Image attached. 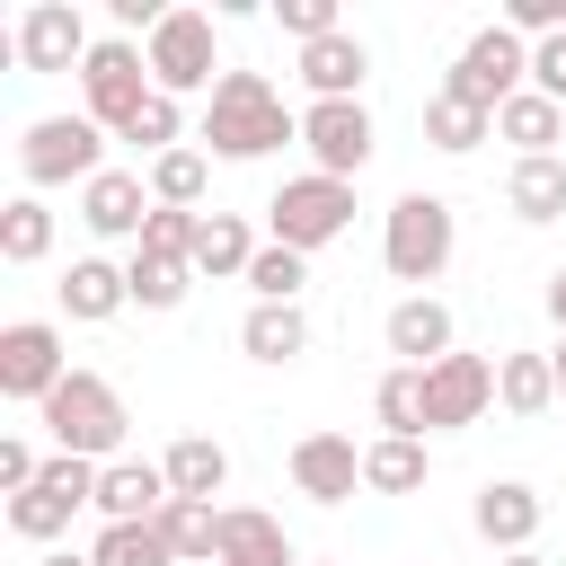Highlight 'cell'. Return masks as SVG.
I'll return each mask as SVG.
<instances>
[{"instance_id": "cell-1", "label": "cell", "mask_w": 566, "mask_h": 566, "mask_svg": "<svg viewBox=\"0 0 566 566\" xmlns=\"http://www.w3.org/2000/svg\"><path fill=\"white\" fill-rule=\"evenodd\" d=\"M301 142V115L283 106V88L265 71H221V88L203 97V150L212 159H265Z\"/></svg>"}, {"instance_id": "cell-2", "label": "cell", "mask_w": 566, "mask_h": 566, "mask_svg": "<svg viewBox=\"0 0 566 566\" xmlns=\"http://www.w3.org/2000/svg\"><path fill=\"white\" fill-rule=\"evenodd\" d=\"M35 416H44L53 451H71V460H97V469L124 451V424H133V416H124V389H115L106 371H71V380H62V389H53Z\"/></svg>"}, {"instance_id": "cell-3", "label": "cell", "mask_w": 566, "mask_h": 566, "mask_svg": "<svg viewBox=\"0 0 566 566\" xmlns=\"http://www.w3.org/2000/svg\"><path fill=\"white\" fill-rule=\"evenodd\" d=\"M451 248H460V212H451V195H398L389 203V221H380V265L398 274V283H442V265H451Z\"/></svg>"}, {"instance_id": "cell-4", "label": "cell", "mask_w": 566, "mask_h": 566, "mask_svg": "<svg viewBox=\"0 0 566 566\" xmlns=\"http://www.w3.org/2000/svg\"><path fill=\"white\" fill-rule=\"evenodd\" d=\"M80 97H88L80 115H88L97 133H115V142H124V124L150 106V53H142L133 35H97V44H88V62H80Z\"/></svg>"}, {"instance_id": "cell-5", "label": "cell", "mask_w": 566, "mask_h": 566, "mask_svg": "<svg viewBox=\"0 0 566 566\" xmlns=\"http://www.w3.org/2000/svg\"><path fill=\"white\" fill-rule=\"evenodd\" d=\"M18 168H27L35 195L44 186H88V177H106V133L88 115H35L27 142H18Z\"/></svg>"}, {"instance_id": "cell-6", "label": "cell", "mask_w": 566, "mask_h": 566, "mask_svg": "<svg viewBox=\"0 0 566 566\" xmlns=\"http://www.w3.org/2000/svg\"><path fill=\"white\" fill-rule=\"evenodd\" d=\"M265 221H274V239L283 248H301V256H318L327 239H345L354 230V186L345 177H283L274 186V203H265Z\"/></svg>"}, {"instance_id": "cell-7", "label": "cell", "mask_w": 566, "mask_h": 566, "mask_svg": "<svg viewBox=\"0 0 566 566\" xmlns=\"http://www.w3.org/2000/svg\"><path fill=\"white\" fill-rule=\"evenodd\" d=\"M142 53H150V88L159 97H195V88H221L212 71V9H168L150 35H142Z\"/></svg>"}, {"instance_id": "cell-8", "label": "cell", "mask_w": 566, "mask_h": 566, "mask_svg": "<svg viewBox=\"0 0 566 566\" xmlns=\"http://www.w3.org/2000/svg\"><path fill=\"white\" fill-rule=\"evenodd\" d=\"M442 88H460L469 106H486V115H495L504 97H522V88H531V44L495 18V27H478V35L460 44V62L442 71Z\"/></svg>"}, {"instance_id": "cell-9", "label": "cell", "mask_w": 566, "mask_h": 566, "mask_svg": "<svg viewBox=\"0 0 566 566\" xmlns=\"http://www.w3.org/2000/svg\"><path fill=\"white\" fill-rule=\"evenodd\" d=\"M88 504H97V460L53 451V460H44V478H35L27 495H9V531H18V539H62Z\"/></svg>"}, {"instance_id": "cell-10", "label": "cell", "mask_w": 566, "mask_h": 566, "mask_svg": "<svg viewBox=\"0 0 566 566\" xmlns=\"http://www.w3.org/2000/svg\"><path fill=\"white\" fill-rule=\"evenodd\" d=\"M371 142H380V133H371V106H363V97H310V106H301V150H310L318 177H345V186H354V177L371 168Z\"/></svg>"}, {"instance_id": "cell-11", "label": "cell", "mask_w": 566, "mask_h": 566, "mask_svg": "<svg viewBox=\"0 0 566 566\" xmlns=\"http://www.w3.org/2000/svg\"><path fill=\"white\" fill-rule=\"evenodd\" d=\"M62 380H71L62 327H53V318H9V327H0V398H18V407H44Z\"/></svg>"}, {"instance_id": "cell-12", "label": "cell", "mask_w": 566, "mask_h": 566, "mask_svg": "<svg viewBox=\"0 0 566 566\" xmlns=\"http://www.w3.org/2000/svg\"><path fill=\"white\" fill-rule=\"evenodd\" d=\"M88 18H80V0H27V18H18V35H9V53H18V71H80L88 62Z\"/></svg>"}, {"instance_id": "cell-13", "label": "cell", "mask_w": 566, "mask_h": 566, "mask_svg": "<svg viewBox=\"0 0 566 566\" xmlns=\"http://www.w3.org/2000/svg\"><path fill=\"white\" fill-rule=\"evenodd\" d=\"M495 407V363L486 354H442L424 371V433H460Z\"/></svg>"}, {"instance_id": "cell-14", "label": "cell", "mask_w": 566, "mask_h": 566, "mask_svg": "<svg viewBox=\"0 0 566 566\" xmlns=\"http://www.w3.org/2000/svg\"><path fill=\"white\" fill-rule=\"evenodd\" d=\"M469 522H478V539H486V548L522 557V548L539 539L548 504H539V486H522V478H486V486H478V504H469Z\"/></svg>"}, {"instance_id": "cell-15", "label": "cell", "mask_w": 566, "mask_h": 566, "mask_svg": "<svg viewBox=\"0 0 566 566\" xmlns=\"http://www.w3.org/2000/svg\"><path fill=\"white\" fill-rule=\"evenodd\" d=\"M80 221H88L97 239H133V248H142V230H150V177H133V168L88 177V186H80Z\"/></svg>"}, {"instance_id": "cell-16", "label": "cell", "mask_w": 566, "mask_h": 566, "mask_svg": "<svg viewBox=\"0 0 566 566\" xmlns=\"http://www.w3.org/2000/svg\"><path fill=\"white\" fill-rule=\"evenodd\" d=\"M292 486H301L310 504H345V495L363 486L354 433H301V442H292Z\"/></svg>"}, {"instance_id": "cell-17", "label": "cell", "mask_w": 566, "mask_h": 566, "mask_svg": "<svg viewBox=\"0 0 566 566\" xmlns=\"http://www.w3.org/2000/svg\"><path fill=\"white\" fill-rule=\"evenodd\" d=\"M380 336H389V354H398L407 371H433L442 354H460V345H451V310H442L433 292H407V301L389 310V327H380Z\"/></svg>"}, {"instance_id": "cell-18", "label": "cell", "mask_w": 566, "mask_h": 566, "mask_svg": "<svg viewBox=\"0 0 566 566\" xmlns=\"http://www.w3.org/2000/svg\"><path fill=\"white\" fill-rule=\"evenodd\" d=\"M97 513L106 522H159L168 513V469L159 460H106L97 469Z\"/></svg>"}, {"instance_id": "cell-19", "label": "cell", "mask_w": 566, "mask_h": 566, "mask_svg": "<svg viewBox=\"0 0 566 566\" xmlns=\"http://www.w3.org/2000/svg\"><path fill=\"white\" fill-rule=\"evenodd\" d=\"M124 301H133L124 265H106V256H71V274H62V318H80V327H106Z\"/></svg>"}, {"instance_id": "cell-20", "label": "cell", "mask_w": 566, "mask_h": 566, "mask_svg": "<svg viewBox=\"0 0 566 566\" xmlns=\"http://www.w3.org/2000/svg\"><path fill=\"white\" fill-rule=\"evenodd\" d=\"M221 566H301L283 522L256 513V504H221Z\"/></svg>"}, {"instance_id": "cell-21", "label": "cell", "mask_w": 566, "mask_h": 566, "mask_svg": "<svg viewBox=\"0 0 566 566\" xmlns=\"http://www.w3.org/2000/svg\"><path fill=\"white\" fill-rule=\"evenodd\" d=\"M301 80H310V97H363V80H371L363 35H318V44H301Z\"/></svg>"}, {"instance_id": "cell-22", "label": "cell", "mask_w": 566, "mask_h": 566, "mask_svg": "<svg viewBox=\"0 0 566 566\" xmlns=\"http://www.w3.org/2000/svg\"><path fill=\"white\" fill-rule=\"evenodd\" d=\"M557 133H566V106L539 97V88H522V97L495 106V142H513L522 159H557Z\"/></svg>"}, {"instance_id": "cell-23", "label": "cell", "mask_w": 566, "mask_h": 566, "mask_svg": "<svg viewBox=\"0 0 566 566\" xmlns=\"http://www.w3.org/2000/svg\"><path fill=\"white\" fill-rule=\"evenodd\" d=\"M424 142H433L442 159H469L478 142H495V115L469 106L460 88H433V97H424Z\"/></svg>"}, {"instance_id": "cell-24", "label": "cell", "mask_w": 566, "mask_h": 566, "mask_svg": "<svg viewBox=\"0 0 566 566\" xmlns=\"http://www.w3.org/2000/svg\"><path fill=\"white\" fill-rule=\"evenodd\" d=\"M168 495H186V504H212L221 486H230V451L212 442V433H186V442H168Z\"/></svg>"}, {"instance_id": "cell-25", "label": "cell", "mask_w": 566, "mask_h": 566, "mask_svg": "<svg viewBox=\"0 0 566 566\" xmlns=\"http://www.w3.org/2000/svg\"><path fill=\"white\" fill-rule=\"evenodd\" d=\"M239 345H248V363H301V354H310V318L283 310V301H256V310L239 318Z\"/></svg>"}, {"instance_id": "cell-26", "label": "cell", "mask_w": 566, "mask_h": 566, "mask_svg": "<svg viewBox=\"0 0 566 566\" xmlns=\"http://www.w3.org/2000/svg\"><path fill=\"white\" fill-rule=\"evenodd\" d=\"M248 265H256V230L239 221V212H203V230H195V274H239L248 283Z\"/></svg>"}, {"instance_id": "cell-27", "label": "cell", "mask_w": 566, "mask_h": 566, "mask_svg": "<svg viewBox=\"0 0 566 566\" xmlns=\"http://www.w3.org/2000/svg\"><path fill=\"white\" fill-rule=\"evenodd\" d=\"M495 407L504 416H548L557 407V363L548 354H504L495 363Z\"/></svg>"}, {"instance_id": "cell-28", "label": "cell", "mask_w": 566, "mask_h": 566, "mask_svg": "<svg viewBox=\"0 0 566 566\" xmlns=\"http://www.w3.org/2000/svg\"><path fill=\"white\" fill-rule=\"evenodd\" d=\"M504 212H513V221H557V212H566V159H513Z\"/></svg>"}, {"instance_id": "cell-29", "label": "cell", "mask_w": 566, "mask_h": 566, "mask_svg": "<svg viewBox=\"0 0 566 566\" xmlns=\"http://www.w3.org/2000/svg\"><path fill=\"white\" fill-rule=\"evenodd\" d=\"M159 539H168L186 566H221V504H186V495H168Z\"/></svg>"}, {"instance_id": "cell-30", "label": "cell", "mask_w": 566, "mask_h": 566, "mask_svg": "<svg viewBox=\"0 0 566 566\" xmlns=\"http://www.w3.org/2000/svg\"><path fill=\"white\" fill-rule=\"evenodd\" d=\"M44 256H53V212H44V195L0 203V265H44Z\"/></svg>"}, {"instance_id": "cell-31", "label": "cell", "mask_w": 566, "mask_h": 566, "mask_svg": "<svg viewBox=\"0 0 566 566\" xmlns=\"http://www.w3.org/2000/svg\"><path fill=\"white\" fill-rule=\"evenodd\" d=\"M424 442H398V433H380V442H363V486L371 495H416L424 486Z\"/></svg>"}, {"instance_id": "cell-32", "label": "cell", "mask_w": 566, "mask_h": 566, "mask_svg": "<svg viewBox=\"0 0 566 566\" xmlns=\"http://www.w3.org/2000/svg\"><path fill=\"white\" fill-rule=\"evenodd\" d=\"M203 186H212V150L177 142L168 159H150V203H177V212H195V203H203Z\"/></svg>"}, {"instance_id": "cell-33", "label": "cell", "mask_w": 566, "mask_h": 566, "mask_svg": "<svg viewBox=\"0 0 566 566\" xmlns=\"http://www.w3.org/2000/svg\"><path fill=\"white\" fill-rule=\"evenodd\" d=\"M124 283H133V301H142V310H186V292H195V265L133 248V256H124Z\"/></svg>"}, {"instance_id": "cell-34", "label": "cell", "mask_w": 566, "mask_h": 566, "mask_svg": "<svg viewBox=\"0 0 566 566\" xmlns=\"http://www.w3.org/2000/svg\"><path fill=\"white\" fill-rule=\"evenodd\" d=\"M371 416H380V433H398V442H424V371H380V389H371Z\"/></svg>"}, {"instance_id": "cell-35", "label": "cell", "mask_w": 566, "mask_h": 566, "mask_svg": "<svg viewBox=\"0 0 566 566\" xmlns=\"http://www.w3.org/2000/svg\"><path fill=\"white\" fill-rule=\"evenodd\" d=\"M88 557H97V566H177V548L159 539V522H106V531L88 539Z\"/></svg>"}, {"instance_id": "cell-36", "label": "cell", "mask_w": 566, "mask_h": 566, "mask_svg": "<svg viewBox=\"0 0 566 566\" xmlns=\"http://www.w3.org/2000/svg\"><path fill=\"white\" fill-rule=\"evenodd\" d=\"M301 283H310V256H301V248H283V239H265V248H256V265H248V292H256V301H283V310H301Z\"/></svg>"}, {"instance_id": "cell-37", "label": "cell", "mask_w": 566, "mask_h": 566, "mask_svg": "<svg viewBox=\"0 0 566 566\" xmlns=\"http://www.w3.org/2000/svg\"><path fill=\"white\" fill-rule=\"evenodd\" d=\"M177 133H186V115H177V97H159V88H150V106L124 124V142H133V150H150V159H168V150H177Z\"/></svg>"}, {"instance_id": "cell-38", "label": "cell", "mask_w": 566, "mask_h": 566, "mask_svg": "<svg viewBox=\"0 0 566 566\" xmlns=\"http://www.w3.org/2000/svg\"><path fill=\"white\" fill-rule=\"evenodd\" d=\"M195 230H203V212L150 203V230H142V248H150V256H177V265H195Z\"/></svg>"}, {"instance_id": "cell-39", "label": "cell", "mask_w": 566, "mask_h": 566, "mask_svg": "<svg viewBox=\"0 0 566 566\" xmlns=\"http://www.w3.org/2000/svg\"><path fill=\"white\" fill-rule=\"evenodd\" d=\"M274 27H283V35H301V44H318V35H345L336 0H274Z\"/></svg>"}, {"instance_id": "cell-40", "label": "cell", "mask_w": 566, "mask_h": 566, "mask_svg": "<svg viewBox=\"0 0 566 566\" xmlns=\"http://www.w3.org/2000/svg\"><path fill=\"white\" fill-rule=\"evenodd\" d=\"M531 88L566 106V35H548V44H531Z\"/></svg>"}, {"instance_id": "cell-41", "label": "cell", "mask_w": 566, "mask_h": 566, "mask_svg": "<svg viewBox=\"0 0 566 566\" xmlns=\"http://www.w3.org/2000/svg\"><path fill=\"white\" fill-rule=\"evenodd\" d=\"M548 318H557V336H566V265L548 274Z\"/></svg>"}, {"instance_id": "cell-42", "label": "cell", "mask_w": 566, "mask_h": 566, "mask_svg": "<svg viewBox=\"0 0 566 566\" xmlns=\"http://www.w3.org/2000/svg\"><path fill=\"white\" fill-rule=\"evenodd\" d=\"M44 566H97V557H88V548H53Z\"/></svg>"}, {"instance_id": "cell-43", "label": "cell", "mask_w": 566, "mask_h": 566, "mask_svg": "<svg viewBox=\"0 0 566 566\" xmlns=\"http://www.w3.org/2000/svg\"><path fill=\"white\" fill-rule=\"evenodd\" d=\"M504 566H548V557H539V548H522V557H504Z\"/></svg>"}, {"instance_id": "cell-44", "label": "cell", "mask_w": 566, "mask_h": 566, "mask_svg": "<svg viewBox=\"0 0 566 566\" xmlns=\"http://www.w3.org/2000/svg\"><path fill=\"white\" fill-rule=\"evenodd\" d=\"M548 363H557V398H566V345H557V354H548Z\"/></svg>"}]
</instances>
